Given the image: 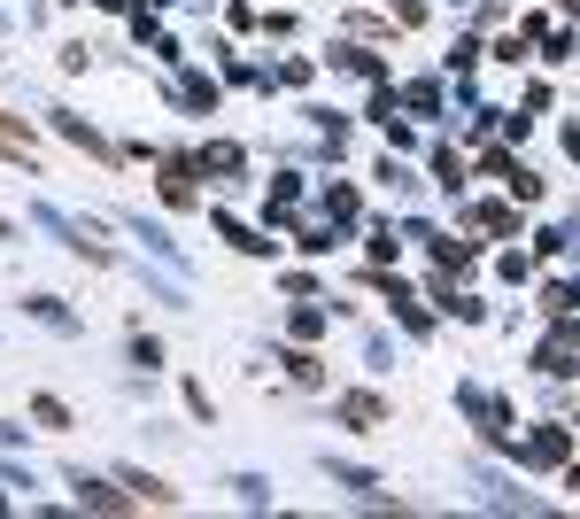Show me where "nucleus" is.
Listing matches in <instances>:
<instances>
[{
	"label": "nucleus",
	"mask_w": 580,
	"mask_h": 519,
	"mask_svg": "<svg viewBox=\"0 0 580 519\" xmlns=\"http://www.w3.org/2000/svg\"><path fill=\"white\" fill-rule=\"evenodd\" d=\"M403 101H411V109H419V117H434V109H441V86H411V94H403Z\"/></svg>",
	"instance_id": "6e6552de"
},
{
	"label": "nucleus",
	"mask_w": 580,
	"mask_h": 519,
	"mask_svg": "<svg viewBox=\"0 0 580 519\" xmlns=\"http://www.w3.org/2000/svg\"><path fill=\"white\" fill-rule=\"evenodd\" d=\"M566 489H573V497H580V466H573V473H566Z\"/></svg>",
	"instance_id": "9d476101"
},
{
	"label": "nucleus",
	"mask_w": 580,
	"mask_h": 519,
	"mask_svg": "<svg viewBox=\"0 0 580 519\" xmlns=\"http://www.w3.org/2000/svg\"><path fill=\"white\" fill-rule=\"evenodd\" d=\"M341 419H348V427H380L387 403H380V395H341Z\"/></svg>",
	"instance_id": "20e7f679"
},
{
	"label": "nucleus",
	"mask_w": 580,
	"mask_h": 519,
	"mask_svg": "<svg viewBox=\"0 0 580 519\" xmlns=\"http://www.w3.org/2000/svg\"><path fill=\"white\" fill-rule=\"evenodd\" d=\"M132 489H140V505H178V497H170L163 481H147V473H132Z\"/></svg>",
	"instance_id": "1a4fd4ad"
},
{
	"label": "nucleus",
	"mask_w": 580,
	"mask_h": 519,
	"mask_svg": "<svg viewBox=\"0 0 580 519\" xmlns=\"http://www.w3.org/2000/svg\"><path fill=\"white\" fill-rule=\"evenodd\" d=\"M233 164H240V148H233V140H217V148H201V172H233Z\"/></svg>",
	"instance_id": "423d86ee"
},
{
	"label": "nucleus",
	"mask_w": 580,
	"mask_h": 519,
	"mask_svg": "<svg viewBox=\"0 0 580 519\" xmlns=\"http://www.w3.org/2000/svg\"><path fill=\"white\" fill-rule=\"evenodd\" d=\"M0 233H8V217H0Z\"/></svg>",
	"instance_id": "9b49d317"
},
{
	"label": "nucleus",
	"mask_w": 580,
	"mask_h": 519,
	"mask_svg": "<svg viewBox=\"0 0 580 519\" xmlns=\"http://www.w3.org/2000/svg\"><path fill=\"white\" fill-rule=\"evenodd\" d=\"M163 202H170V209L194 202V164H163Z\"/></svg>",
	"instance_id": "7ed1b4c3"
},
{
	"label": "nucleus",
	"mask_w": 580,
	"mask_h": 519,
	"mask_svg": "<svg viewBox=\"0 0 580 519\" xmlns=\"http://www.w3.org/2000/svg\"><path fill=\"white\" fill-rule=\"evenodd\" d=\"M78 505H94V512H132L140 497H117L109 481H78Z\"/></svg>",
	"instance_id": "f03ea898"
},
{
	"label": "nucleus",
	"mask_w": 580,
	"mask_h": 519,
	"mask_svg": "<svg viewBox=\"0 0 580 519\" xmlns=\"http://www.w3.org/2000/svg\"><path fill=\"white\" fill-rule=\"evenodd\" d=\"M527 458H534V466H566V458H573V434H566V427H542V434L527 442Z\"/></svg>",
	"instance_id": "f257e3e1"
},
{
	"label": "nucleus",
	"mask_w": 580,
	"mask_h": 519,
	"mask_svg": "<svg viewBox=\"0 0 580 519\" xmlns=\"http://www.w3.org/2000/svg\"><path fill=\"white\" fill-rule=\"evenodd\" d=\"M287 372L302 380V388H317V356H309V349H294V356H287Z\"/></svg>",
	"instance_id": "0eeeda50"
},
{
	"label": "nucleus",
	"mask_w": 580,
	"mask_h": 519,
	"mask_svg": "<svg viewBox=\"0 0 580 519\" xmlns=\"http://www.w3.org/2000/svg\"><path fill=\"white\" fill-rule=\"evenodd\" d=\"M472 225H480V233H519V217H511L503 202H488V209H472Z\"/></svg>",
	"instance_id": "39448f33"
}]
</instances>
